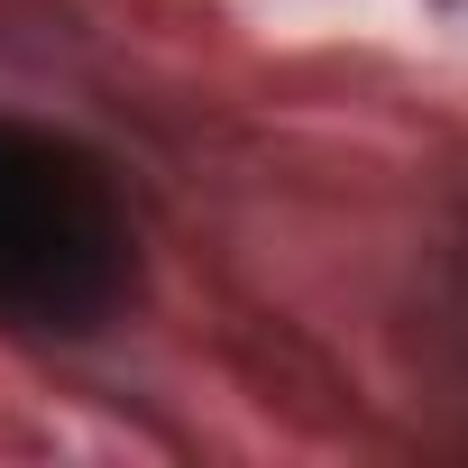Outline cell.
Segmentation results:
<instances>
[{
	"label": "cell",
	"instance_id": "6da1fadb",
	"mask_svg": "<svg viewBox=\"0 0 468 468\" xmlns=\"http://www.w3.org/2000/svg\"><path fill=\"white\" fill-rule=\"evenodd\" d=\"M138 294V220L101 147L0 111V331L92 340Z\"/></svg>",
	"mask_w": 468,
	"mask_h": 468
}]
</instances>
